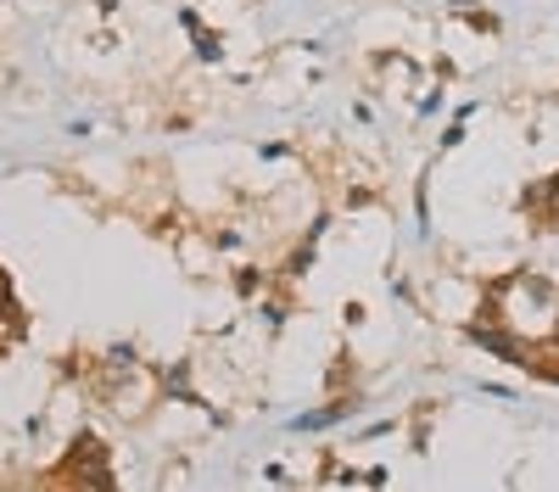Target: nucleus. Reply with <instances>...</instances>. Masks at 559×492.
<instances>
[{
  "mask_svg": "<svg viewBox=\"0 0 559 492\" xmlns=\"http://www.w3.org/2000/svg\"><path fill=\"white\" fill-rule=\"evenodd\" d=\"M476 341H481V347H492V352H503V358H521V347L509 341L503 331H476Z\"/></svg>",
  "mask_w": 559,
  "mask_h": 492,
  "instance_id": "1",
  "label": "nucleus"
},
{
  "mask_svg": "<svg viewBox=\"0 0 559 492\" xmlns=\"http://www.w3.org/2000/svg\"><path fill=\"white\" fill-rule=\"evenodd\" d=\"M548 202H554V207H559V179H554V185H548Z\"/></svg>",
  "mask_w": 559,
  "mask_h": 492,
  "instance_id": "2",
  "label": "nucleus"
}]
</instances>
